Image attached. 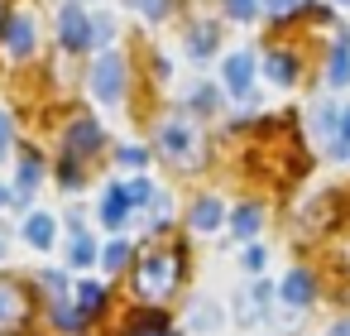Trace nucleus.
Here are the masks:
<instances>
[{"instance_id":"f704fd0d","label":"nucleus","mask_w":350,"mask_h":336,"mask_svg":"<svg viewBox=\"0 0 350 336\" xmlns=\"http://www.w3.org/2000/svg\"><path fill=\"white\" fill-rule=\"evenodd\" d=\"M336 140H350V111H340V125H336Z\"/></svg>"},{"instance_id":"b1692460","label":"nucleus","mask_w":350,"mask_h":336,"mask_svg":"<svg viewBox=\"0 0 350 336\" xmlns=\"http://www.w3.org/2000/svg\"><path fill=\"white\" fill-rule=\"evenodd\" d=\"M216 106H221V87H216V82H197L192 96H187V111H192V116H211Z\"/></svg>"},{"instance_id":"20e7f679","label":"nucleus","mask_w":350,"mask_h":336,"mask_svg":"<svg viewBox=\"0 0 350 336\" xmlns=\"http://www.w3.org/2000/svg\"><path fill=\"white\" fill-rule=\"evenodd\" d=\"M34 322V293L20 279H0V336H15L29 331Z\"/></svg>"},{"instance_id":"9d476101","label":"nucleus","mask_w":350,"mask_h":336,"mask_svg":"<svg viewBox=\"0 0 350 336\" xmlns=\"http://www.w3.org/2000/svg\"><path fill=\"white\" fill-rule=\"evenodd\" d=\"M135 216V197H130V188L125 183H111L106 188V197H101V226H111V231H125V221Z\"/></svg>"},{"instance_id":"7ed1b4c3","label":"nucleus","mask_w":350,"mask_h":336,"mask_svg":"<svg viewBox=\"0 0 350 336\" xmlns=\"http://www.w3.org/2000/svg\"><path fill=\"white\" fill-rule=\"evenodd\" d=\"M87 87H92V96H96L101 106H120V101L130 96V58H125L120 49H106V53L92 63Z\"/></svg>"},{"instance_id":"39448f33","label":"nucleus","mask_w":350,"mask_h":336,"mask_svg":"<svg viewBox=\"0 0 350 336\" xmlns=\"http://www.w3.org/2000/svg\"><path fill=\"white\" fill-rule=\"evenodd\" d=\"M58 44L63 53H87L96 44V20L87 15V0H68L58 10Z\"/></svg>"},{"instance_id":"1a4fd4ad","label":"nucleus","mask_w":350,"mask_h":336,"mask_svg":"<svg viewBox=\"0 0 350 336\" xmlns=\"http://www.w3.org/2000/svg\"><path fill=\"white\" fill-rule=\"evenodd\" d=\"M0 49H5V58H15V63H29L34 58V20L10 15L5 29H0Z\"/></svg>"},{"instance_id":"f3484780","label":"nucleus","mask_w":350,"mask_h":336,"mask_svg":"<svg viewBox=\"0 0 350 336\" xmlns=\"http://www.w3.org/2000/svg\"><path fill=\"white\" fill-rule=\"evenodd\" d=\"M297 58H293V49H269V58H264V77L273 82V87H293L297 82Z\"/></svg>"},{"instance_id":"f03ea898","label":"nucleus","mask_w":350,"mask_h":336,"mask_svg":"<svg viewBox=\"0 0 350 336\" xmlns=\"http://www.w3.org/2000/svg\"><path fill=\"white\" fill-rule=\"evenodd\" d=\"M154 149H159V159H163L168 168H178V173H202V164H206V135H202V125L192 120V111L163 116V120L154 125Z\"/></svg>"},{"instance_id":"9b49d317","label":"nucleus","mask_w":350,"mask_h":336,"mask_svg":"<svg viewBox=\"0 0 350 336\" xmlns=\"http://www.w3.org/2000/svg\"><path fill=\"white\" fill-rule=\"evenodd\" d=\"M278 298H283L293 312H302V307L317 302V279H312L307 269H288V279L278 283Z\"/></svg>"},{"instance_id":"a211bd4d","label":"nucleus","mask_w":350,"mask_h":336,"mask_svg":"<svg viewBox=\"0 0 350 336\" xmlns=\"http://www.w3.org/2000/svg\"><path fill=\"white\" fill-rule=\"evenodd\" d=\"M307 125H312V135H317L321 144H331V140H336V125H340V106H336L331 96H321V101L307 111Z\"/></svg>"},{"instance_id":"e433bc0d","label":"nucleus","mask_w":350,"mask_h":336,"mask_svg":"<svg viewBox=\"0 0 350 336\" xmlns=\"http://www.w3.org/2000/svg\"><path fill=\"white\" fill-rule=\"evenodd\" d=\"M5 207H10V188H5V183H0V211H5Z\"/></svg>"},{"instance_id":"a878e982","label":"nucleus","mask_w":350,"mask_h":336,"mask_svg":"<svg viewBox=\"0 0 350 336\" xmlns=\"http://www.w3.org/2000/svg\"><path fill=\"white\" fill-rule=\"evenodd\" d=\"M125 5H130L135 15H144L149 25H163V20L173 15V0H125Z\"/></svg>"},{"instance_id":"dca6fc26","label":"nucleus","mask_w":350,"mask_h":336,"mask_svg":"<svg viewBox=\"0 0 350 336\" xmlns=\"http://www.w3.org/2000/svg\"><path fill=\"white\" fill-rule=\"evenodd\" d=\"M120 336H178V331L168 326V312H163V307L144 302V312H135V317L125 322V331H120Z\"/></svg>"},{"instance_id":"6e6552de","label":"nucleus","mask_w":350,"mask_h":336,"mask_svg":"<svg viewBox=\"0 0 350 336\" xmlns=\"http://www.w3.org/2000/svg\"><path fill=\"white\" fill-rule=\"evenodd\" d=\"M269 307H273V283L254 279V283L235 298V322H240V326H259V322L269 317Z\"/></svg>"},{"instance_id":"4c0bfd02","label":"nucleus","mask_w":350,"mask_h":336,"mask_svg":"<svg viewBox=\"0 0 350 336\" xmlns=\"http://www.w3.org/2000/svg\"><path fill=\"white\" fill-rule=\"evenodd\" d=\"M5 20H10V15H5V0H0V29H5Z\"/></svg>"},{"instance_id":"ddd939ff","label":"nucleus","mask_w":350,"mask_h":336,"mask_svg":"<svg viewBox=\"0 0 350 336\" xmlns=\"http://www.w3.org/2000/svg\"><path fill=\"white\" fill-rule=\"evenodd\" d=\"M326 82L340 92L350 87V29L336 25V44H331V58H326Z\"/></svg>"},{"instance_id":"393cba45","label":"nucleus","mask_w":350,"mask_h":336,"mask_svg":"<svg viewBox=\"0 0 350 336\" xmlns=\"http://www.w3.org/2000/svg\"><path fill=\"white\" fill-rule=\"evenodd\" d=\"M58 188H63V192H82V188H87V168H82L77 159H68V154H63V164H58Z\"/></svg>"},{"instance_id":"4468645a","label":"nucleus","mask_w":350,"mask_h":336,"mask_svg":"<svg viewBox=\"0 0 350 336\" xmlns=\"http://www.w3.org/2000/svg\"><path fill=\"white\" fill-rule=\"evenodd\" d=\"M216 49H221V29H216L211 20H197V25H187V58H192V63H206V58H216Z\"/></svg>"},{"instance_id":"ea45409f","label":"nucleus","mask_w":350,"mask_h":336,"mask_svg":"<svg viewBox=\"0 0 350 336\" xmlns=\"http://www.w3.org/2000/svg\"><path fill=\"white\" fill-rule=\"evenodd\" d=\"M340 5H350V0H340Z\"/></svg>"},{"instance_id":"c756f323","label":"nucleus","mask_w":350,"mask_h":336,"mask_svg":"<svg viewBox=\"0 0 350 336\" xmlns=\"http://www.w3.org/2000/svg\"><path fill=\"white\" fill-rule=\"evenodd\" d=\"M116 159H120L125 168H144V164H149V149H139V144H120Z\"/></svg>"},{"instance_id":"2eb2a0df","label":"nucleus","mask_w":350,"mask_h":336,"mask_svg":"<svg viewBox=\"0 0 350 336\" xmlns=\"http://www.w3.org/2000/svg\"><path fill=\"white\" fill-rule=\"evenodd\" d=\"M25 245L29 250H53L58 245V216L53 211H29L25 216Z\"/></svg>"},{"instance_id":"412c9836","label":"nucleus","mask_w":350,"mask_h":336,"mask_svg":"<svg viewBox=\"0 0 350 336\" xmlns=\"http://www.w3.org/2000/svg\"><path fill=\"white\" fill-rule=\"evenodd\" d=\"M68 264H72V269L101 264V250H96V240H92L87 231H72V240H68Z\"/></svg>"},{"instance_id":"7c9ffc66","label":"nucleus","mask_w":350,"mask_h":336,"mask_svg":"<svg viewBox=\"0 0 350 336\" xmlns=\"http://www.w3.org/2000/svg\"><path fill=\"white\" fill-rule=\"evenodd\" d=\"M240 264H245V269H250V274H259V269H264V264H269V250H264V245H250V250H245V255H240Z\"/></svg>"},{"instance_id":"f257e3e1","label":"nucleus","mask_w":350,"mask_h":336,"mask_svg":"<svg viewBox=\"0 0 350 336\" xmlns=\"http://www.w3.org/2000/svg\"><path fill=\"white\" fill-rule=\"evenodd\" d=\"M183 269H187V255L183 245H149L130 259V288L139 302H154L163 307L178 288H183Z\"/></svg>"},{"instance_id":"0eeeda50","label":"nucleus","mask_w":350,"mask_h":336,"mask_svg":"<svg viewBox=\"0 0 350 336\" xmlns=\"http://www.w3.org/2000/svg\"><path fill=\"white\" fill-rule=\"evenodd\" d=\"M101 144H106V130L96 125V120H72L68 125V135H63V154L68 159H77V164H87L92 154H101Z\"/></svg>"},{"instance_id":"f8f14e48","label":"nucleus","mask_w":350,"mask_h":336,"mask_svg":"<svg viewBox=\"0 0 350 336\" xmlns=\"http://www.w3.org/2000/svg\"><path fill=\"white\" fill-rule=\"evenodd\" d=\"M226 221V202L221 197H192V207H187V231H197V235H206V231H216Z\"/></svg>"},{"instance_id":"5701e85b","label":"nucleus","mask_w":350,"mask_h":336,"mask_svg":"<svg viewBox=\"0 0 350 336\" xmlns=\"http://www.w3.org/2000/svg\"><path fill=\"white\" fill-rule=\"evenodd\" d=\"M130 259H135V240H125V235L116 231V240L101 250V269H106V274H120V269H130Z\"/></svg>"},{"instance_id":"473e14b6","label":"nucleus","mask_w":350,"mask_h":336,"mask_svg":"<svg viewBox=\"0 0 350 336\" xmlns=\"http://www.w3.org/2000/svg\"><path fill=\"white\" fill-rule=\"evenodd\" d=\"M92 20H96V44L106 49V44L116 39V20H111V15H92Z\"/></svg>"},{"instance_id":"c9c22d12","label":"nucleus","mask_w":350,"mask_h":336,"mask_svg":"<svg viewBox=\"0 0 350 336\" xmlns=\"http://www.w3.org/2000/svg\"><path fill=\"white\" fill-rule=\"evenodd\" d=\"M326 336H350V317H340V322H336V326H331Z\"/></svg>"},{"instance_id":"2f4dec72","label":"nucleus","mask_w":350,"mask_h":336,"mask_svg":"<svg viewBox=\"0 0 350 336\" xmlns=\"http://www.w3.org/2000/svg\"><path fill=\"white\" fill-rule=\"evenodd\" d=\"M10 140H15V120H10V111L0 106V159L10 154Z\"/></svg>"},{"instance_id":"4be33fe9","label":"nucleus","mask_w":350,"mask_h":336,"mask_svg":"<svg viewBox=\"0 0 350 336\" xmlns=\"http://www.w3.org/2000/svg\"><path fill=\"white\" fill-rule=\"evenodd\" d=\"M259 226H264V207H259V202H240V207L230 211V231H235L240 240H250Z\"/></svg>"},{"instance_id":"6ab92c4d","label":"nucleus","mask_w":350,"mask_h":336,"mask_svg":"<svg viewBox=\"0 0 350 336\" xmlns=\"http://www.w3.org/2000/svg\"><path fill=\"white\" fill-rule=\"evenodd\" d=\"M72 302H77L82 322L92 326V322L101 317V307H106V283H92V279H82V283H77V293H72Z\"/></svg>"},{"instance_id":"72a5a7b5","label":"nucleus","mask_w":350,"mask_h":336,"mask_svg":"<svg viewBox=\"0 0 350 336\" xmlns=\"http://www.w3.org/2000/svg\"><path fill=\"white\" fill-rule=\"evenodd\" d=\"M125 188H130V197H135V207L154 197V183H149V178H135V183H125Z\"/></svg>"},{"instance_id":"a19ab883","label":"nucleus","mask_w":350,"mask_h":336,"mask_svg":"<svg viewBox=\"0 0 350 336\" xmlns=\"http://www.w3.org/2000/svg\"><path fill=\"white\" fill-rule=\"evenodd\" d=\"M15 336H25V331H15Z\"/></svg>"},{"instance_id":"423d86ee","label":"nucleus","mask_w":350,"mask_h":336,"mask_svg":"<svg viewBox=\"0 0 350 336\" xmlns=\"http://www.w3.org/2000/svg\"><path fill=\"white\" fill-rule=\"evenodd\" d=\"M221 87L235 96V101H245V106H254V49H235V53H226L221 58Z\"/></svg>"},{"instance_id":"c85d7f7f","label":"nucleus","mask_w":350,"mask_h":336,"mask_svg":"<svg viewBox=\"0 0 350 336\" xmlns=\"http://www.w3.org/2000/svg\"><path fill=\"white\" fill-rule=\"evenodd\" d=\"M226 5V15L235 20V25H250L254 15H259V0H221Z\"/></svg>"},{"instance_id":"58836bf2","label":"nucleus","mask_w":350,"mask_h":336,"mask_svg":"<svg viewBox=\"0 0 350 336\" xmlns=\"http://www.w3.org/2000/svg\"><path fill=\"white\" fill-rule=\"evenodd\" d=\"M0 259H5V240H0Z\"/></svg>"},{"instance_id":"aec40b11","label":"nucleus","mask_w":350,"mask_h":336,"mask_svg":"<svg viewBox=\"0 0 350 336\" xmlns=\"http://www.w3.org/2000/svg\"><path fill=\"white\" fill-rule=\"evenodd\" d=\"M221 317H226V312H221V302H216V298H197V302H192V312H187V326H192V331H202V336H211V331L221 326Z\"/></svg>"},{"instance_id":"bb28decb","label":"nucleus","mask_w":350,"mask_h":336,"mask_svg":"<svg viewBox=\"0 0 350 336\" xmlns=\"http://www.w3.org/2000/svg\"><path fill=\"white\" fill-rule=\"evenodd\" d=\"M259 5L269 10V20H273V25H288L293 15H302V10H307V0H259Z\"/></svg>"},{"instance_id":"cd10ccee","label":"nucleus","mask_w":350,"mask_h":336,"mask_svg":"<svg viewBox=\"0 0 350 336\" xmlns=\"http://www.w3.org/2000/svg\"><path fill=\"white\" fill-rule=\"evenodd\" d=\"M39 293H44L49 302H63V298H68V274H63V269H44Z\"/></svg>"}]
</instances>
